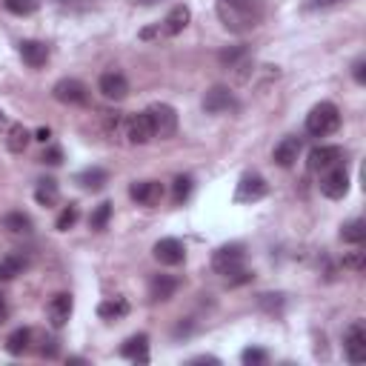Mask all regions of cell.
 Segmentation results:
<instances>
[{
  "label": "cell",
  "mask_w": 366,
  "mask_h": 366,
  "mask_svg": "<svg viewBox=\"0 0 366 366\" xmlns=\"http://www.w3.org/2000/svg\"><path fill=\"white\" fill-rule=\"evenodd\" d=\"M215 9L232 35H249L263 21L266 0H217Z\"/></svg>",
  "instance_id": "1"
},
{
  "label": "cell",
  "mask_w": 366,
  "mask_h": 366,
  "mask_svg": "<svg viewBox=\"0 0 366 366\" xmlns=\"http://www.w3.org/2000/svg\"><path fill=\"white\" fill-rule=\"evenodd\" d=\"M338 126H341V112H338V106L329 103V101L312 106V112L307 115V132H309L312 137H326V135L338 132Z\"/></svg>",
  "instance_id": "2"
},
{
  "label": "cell",
  "mask_w": 366,
  "mask_h": 366,
  "mask_svg": "<svg viewBox=\"0 0 366 366\" xmlns=\"http://www.w3.org/2000/svg\"><path fill=\"white\" fill-rule=\"evenodd\" d=\"M244 261H246V249H244L241 244H227V246H221V249L212 255V269H215L217 275L229 278V275H235L238 269H244Z\"/></svg>",
  "instance_id": "3"
},
{
  "label": "cell",
  "mask_w": 366,
  "mask_h": 366,
  "mask_svg": "<svg viewBox=\"0 0 366 366\" xmlns=\"http://www.w3.org/2000/svg\"><path fill=\"white\" fill-rule=\"evenodd\" d=\"M146 118L152 123V135L155 137H172L178 132V112L169 106V103H152L146 109Z\"/></svg>",
  "instance_id": "4"
},
{
  "label": "cell",
  "mask_w": 366,
  "mask_h": 366,
  "mask_svg": "<svg viewBox=\"0 0 366 366\" xmlns=\"http://www.w3.org/2000/svg\"><path fill=\"white\" fill-rule=\"evenodd\" d=\"M321 192H324L329 200H341V198L349 192V169H346L343 164H335V166L324 169Z\"/></svg>",
  "instance_id": "5"
},
{
  "label": "cell",
  "mask_w": 366,
  "mask_h": 366,
  "mask_svg": "<svg viewBox=\"0 0 366 366\" xmlns=\"http://www.w3.org/2000/svg\"><path fill=\"white\" fill-rule=\"evenodd\" d=\"M343 352L349 363H363L366 360V326L363 321L349 324L346 335H343Z\"/></svg>",
  "instance_id": "6"
},
{
  "label": "cell",
  "mask_w": 366,
  "mask_h": 366,
  "mask_svg": "<svg viewBox=\"0 0 366 366\" xmlns=\"http://www.w3.org/2000/svg\"><path fill=\"white\" fill-rule=\"evenodd\" d=\"M52 95H55L57 103H66V106H84L89 101V89L81 81H75V78L57 81L55 89H52Z\"/></svg>",
  "instance_id": "7"
},
{
  "label": "cell",
  "mask_w": 366,
  "mask_h": 366,
  "mask_svg": "<svg viewBox=\"0 0 366 366\" xmlns=\"http://www.w3.org/2000/svg\"><path fill=\"white\" fill-rule=\"evenodd\" d=\"M269 192V183L261 178V175H244L241 183H238V192H235V203H255L261 198H266Z\"/></svg>",
  "instance_id": "8"
},
{
  "label": "cell",
  "mask_w": 366,
  "mask_h": 366,
  "mask_svg": "<svg viewBox=\"0 0 366 366\" xmlns=\"http://www.w3.org/2000/svg\"><path fill=\"white\" fill-rule=\"evenodd\" d=\"M98 89H101V95L106 98V101H126V95H129V81L120 75V72H103L101 75V81H98Z\"/></svg>",
  "instance_id": "9"
},
{
  "label": "cell",
  "mask_w": 366,
  "mask_h": 366,
  "mask_svg": "<svg viewBox=\"0 0 366 366\" xmlns=\"http://www.w3.org/2000/svg\"><path fill=\"white\" fill-rule=\"evenodd\" d=\"M301 149H304V140H301V137H295V135H289V137H283V140L275 146L272 158H275V164H278V166L289 169V166H295V164H298Z\"/></svg>",
  "instance_id": "10"
},
{
  "label": "cell",
  "mask_w": 366,
  "mask_h": 366,
  "mask_svg": "<svg viewBox=\"0 0 366 366\" xmlns=\"http://www.w3.org/2000/svg\"><path fill=\"white\" fill-rule=\"evenodd\" d=\"M129 198L140 206H158L164 200V186L158 181H137L129 186Z\"/></svg>",
  "instance_id": "11"
},
{
  "label": "cell",
  "mask_w": 366,
  "mask_h": 366,
  "mask_svg": "<svg viewBox=\"0 0 366 366\" xmlns=\"http://www.w3.org/2000/svg\"><path fill=\"white\" fill-rule=\"evenodd\" d=\"M152 252L164 266H181L186 261V246L178 238H161Z\"/></svg>",
  "instance_id": "12"
},
{
  "label": "cell",
  "mask_w": 366,
  "mask_h": 366,
  "mask_svg": "<svg viewBox=\"0 0 366 366\" xmlns=\"http://www.w3.org/2000/svg\"><path fill=\"white\" fill-rule=\"evenodd\" d=\"M203 109H206L209 115L232 112V109H235V95H232V89H227V86H212V89L206 92V98H203Z\"/></svg>",
  "instance_id": "13"
},
{
  "label": "cell",
  "mask_w": 366,
  "mask_h": 366,
  "mask_svg": "<svg viewBox=\"0 0 366 366\" xmlns=\"http://www.w3.org/2000/svg\"><path fill=\"white\" fill-rule=\"evenodd\" d=\"M123 132H126L129 143H149L155 137L152 135V123H149V118H146V112L123 118Z\"/></svg>",
  "instance_id": "14"
},
{
  "label": "cell",
  "mask_w": 366,
  "mask_h": 366,
  "mask_svg": "<svg viewBox=\"0 0 366 366\" xmlns=\"http://www.w3.org/2000/svg\"><path fill=\"white\" fill-rule=\"evenodd\" d=\"M72 295L69 292H60V295H55L52 301H49V307H46V312H49V324L55 326V329H63L66 324H69V318H72Z\"/></svg>",
  "instance_id": "15"
},
{
  "label": "cell",
  "mask_w": 366,
  "mask_h": 366,
  "mask_svg": "<svg viewBox=\"0 0 366 366\" xmlns=\"http://www.w3.org/2000/svg\"><path fill=\"white\" fill-rule=\"evenodd\" d=\"M341 161H343L341 146H315V149L309 152V169L312 172H324V169H329Z\"/></svg>",
  "instance_id": "16"
},
{
  "label": "cell",
  "mask_w": 366,
  "mask_h": 366,
  "mask_svg": "<svg viewBox=\"0 0 366 366\" xmlns=\"http://www.w3.org/2000/svg\"><path fill=\"white\" fill-rule=\"evenodd\" d=\"M189 21H192V12H189V6L178 4V6H172V12L164 18V23H161V35H166V38H175V35H181V32L189 26Z\"/></svg>",
  "instance_id": "17"
},
{
  "label": "cell",
  "mask_w": 366,
  "mask_h": 366,
  "mask_svg": "<svg viewBox=\"0 0 366 366\" xmlns=\"http://www.w3.org/2000/svg\"><path fill=\"white\" fill-rule=\"evenodd\" d=\"M18 52H21L23 63L32 66V69L46 66V60H49V49H46V43H40V40H21Z\"/></svg>",
  "instance_id": "18"
},
{
  "label": "cell",
  "mask_w": 366,
  "mask_h": 366,
  "mask_svg": "<svg viewBox=\"0 0 366 366\" xmlns=\"http://www.w3.org/2000/svg\"><path fill=\"white\" fill-rule=\"evenodd\" d=\"M120 355L135 360V363H149V338H146L143 332L140 335H132L123 346H120Z\"/></svg>",
  "instance_id": "19"
},
{
  "label": "cell",
  "mask_w": 366,
  "mask_h": 366,
  "mask_svg": "<svg viewBox=\"0 0 366 366\" xmlns=\"http://www.w3.org/2000/svg\"><path fill=\"white\" fill-rule=\"evenodd\" d=\"M178 286H181L178 278H172V275H155L149 280V298L152 301H169L175 292H178Z\"/></svg>",
  "instance_id": "20"
},
{
  "label": "cell",
  "mask_w": 366,
  "mask_h": 366,
  "mask_svg": "<svg viewBox=\"0 0 366 366\" xmlns=\"http://www.w3.org/2000/svg\"><path fill=\"white\" fill-rule=\"evenodd\" d=\"M26 266H29L26 252H9L6 258H0V280H12V278L23 275Z\"/></svg>",
  "instance_id": "21"
},
{
  "label": "cell",
  "mask_w": 366,
  "mask_h": 366,
  "mask_svg": "<svg viewBox=\"0 0 366 366\" xmlns=\"http://www.w3.org/2000/svg\"><path fill=\"white\" fill-rule=\"evenodd\" d=\"M29 140H32V132H29L23 123H12V126L6 129V149H9V152L23 155L26 146H29Z\"/></svg>",
  "instance_id": "22"
},
{
  "label": "cell",
  "mask_w": 366,
  "mask_h": 366,
  "mask_svg": "<svg viewBox=\"0 0 366 366\" xmlns=\"http://www.w3.org/2000/svg\"><path fill=\"white\" fill-rule=\"evenodd\" d=\"M78 183H81L86 192H101V189L109 183V175H106V169H101V166H89V169H84V172L78 175Z\"/></svg>",
  "instance_id": "23"
},
{
  "label": "cell",
  "mask_w": 366,
  "mask_h": 366,
  "mask_svg": "<svg viewBox=\"0 0 366 366\" xmlns=\"http://www.w3.org/2000/svg\"><path fill=\"white\" fill-rule=\"evenodd\" d=\"M35 200H38L40 206H55V203L60 200V189H57V181H52V178H43V181H38V189H35Z\"/></svg>",
  "instance_id": "24"
},
{
  "label": "cell",
  "mask_w": 366,
  "mask_h": 366,
  "mask_svg": "<svg viewBox=\"0 0 366 366\" xmlns=\"http://www.w3.org/2000/svg\"><path fill=\"white\" fill-rule=\"evenodd\" d=\"M4 229H9L12 235H29L32 232V217L29 215H23V212H9V215H4Z\"/></svg>",
  "instance_id": "25"
},
{
  "label": "cell",
  "mask_w": 366,
  "mask_h": 366,
  "mask_svg": "<svg viewBox=\"0 0 366 366\" xmlns=\"http://www.w3.org/2000/svg\"><path fill=\"white\" fill-rule=\"evenodd\" d=\"M98 315H101L103 321L126 318V315H129V304H126V298H109V301H103V304L98 307Z\"/></svg>",
  "instance_id": "26"
},
{
  "label": "cell",
  "mask_w": 366,
  "mask_h": 366,
  "mask_svg": "<svg viewBox=\"0 0 366 366\" xmlns=\"http://www.w3.org/2000/svg\"><path fill=\"white\" fill-rule=\"evenodd\" d=\"M29 341H32V329L21 326V329H15V332L6 338V352H9V355H23V352L29 349Z\"/></svg>",
  "instance_id": "27"
},
{
  "label": "cell",
  "mask_w": 366,
  "mask_h": 366,
  "mask_svg": "<svg viewBox=\"0 0 366 366\" xmlns=\"http://www.w3.org/2000/svg\"><path fill=\"white\" fill-rule=\"evenodd\" d=\"M109 221H112V203H109V200H103V203H98V206H95V212L89 215V229L103 232V229L109 227Z\"/></svg>",
  "instance_id": "28"
},
{
  "label": "cell",
  "mask_w": 366,
  "mask_h": 366,
  "mask_svg": "<svg viewBox=\"0 0 366 366\" xmlns=\"http://www.w3.org/2000/svg\"><path fill=\"white\" fill-rule=\"evenodd\" d=\"M341 238H343V244H352V246H360L363 241H366V224L360 221H349L343 229H341Z\"/></svg>",
  "instance_id": "29"
},
{
  "label": "cell",
  "mask_w": 366,
  "mask_h": 366,
  "mask_svg": "<svg viewBox=\"0 0 366 366\" xmlns=\"http://www.w3.org/2000/svg\"><path fill=\"white\" fill-rule=\"evenodd\" d=\"M78 217H81V212H78V206L75 203H69L60 215H57V221H55V227H57V232H69L72 227L78 224Z\"/></svg>",
  "instance_id": "30"
},
{
  "label": "cell",
  "mask_w": 366,
  "mask_h": 366,
  "mask_svg": "<svg viewBox=\"0 0 366 366\" xmlns=\"http://www.w3.org/2000/svg\"><path fill=\"white\" fill-rule=\"evenodd\" d=\"M4 6H6L12 15L26 18V15H35V12H38V0H4Z\"/></svg>",
  "instance_id": "31"
},
{
  "label": "cell",
  "mask_w": 366,
  "mask_h": 366,
  "mask_svg": "<svg viewBox=\"0 0 366 366\" xmlns=\"http://www.w3.org/2000/svg\"><path fill=\"white\" fill-rule=\"evenodd\" d=\"M189 195H192V178H189V175H178V178H175V192H172L175 203L189 200Z\"/></svg>",
  "instance_id": "32"
},
{
  "label": "cell",
  "mask_w": 366,
  "mask_h": 366,
  "mask_svg": "<svg viewBox=\"0 0 366 366\" xmlns=\"http://www.w3.org/2000/svg\"><path fill=\"white\" fill-rule=\"evenodd\" d=\"M343 269L363 272V269H366V252H352V255H343Z\"/></svg>",
  "instance_id": "33"
},
{
  "label": "cell",
  "mask_w": 366,
  "mask_h": 366,
  "mask_svg": "<svg viewBox=\"0 0 366 366\" xmlns=\"http://www.w3.org/2000/svg\"><path fill=\"white\" fill-rule=\"evenodd\" d=\"M266 358H269V355H266L263 349H255V346L241 355V360H244L246 366H261V363H266Z\"/></svg>",
  "instance_id": "34"
},
{
  "label": "cell",
  "mask_w": 366,
  "mask_h": 366,
  "mask_svg": "<svg viewBox=\"0 0 366 366\" xmlns=\"http://www.w3.org/2000/svg\"><path fill=\"white\" fill-rule=\"evenodd\" d=\"M40 164H46V166H60V164H63V149H60V146H49V149L43 152V158H40Z\"/></svg>",
  "instance_id": "35"
},
{
  "label": "cell",
  "mask_w": 366,
  "mask_h": 366,
  "mask_svg": "<svg viewBox=\"0 0 366 366\" xmlns=\"http://www.w3.org/2000/svg\"><path fill=\"white\" fill-rule=\"evenodd\" d=\"M258 304H261L263 309H269V312H278V309L283 307V295H261Z\"/></svg>",
  "instance_id": "36"
},
{
  "label": "cell",
  "mask_w": 366,
  "mask_h": 366,
  "mask_svg": "<svg viewBox=\"0 0 366 366\" xmlns=\"http://www.w3.org/2000/svg\"><path fill=\"white\" fill-rule=\"evenodd\" d=\"M244 55H246V49H232V52H224V55H221V63L232 69V66H235V63H238Z\"/></svg>",
  "instance_id": "37"
},
{
  "label": "cell",
  "mask_w": 366,
  "mask_h": 366,
  "mask_svg": "<svg viewBox=\"0 0 366 366\" xmlns=\"http://www.w3.org/2000/svg\"><path fill=\"white\" fill-rule=\"evenodd\" d=\"M352 78H355L358 84H366V60H363V57L355 60V66H352Z\"/></svg>",
  "instance_id": "38"
},
{
  "label": "cell",
  "mask_w": 366,
  "mask_h": 366,
  "mask_svg": "<svg viewBox=\"0 0 366 366\" xmlns=\"http://www.w3.org/2000/svg\"><path fill=\"white\" fill-rule=\"evenodd\" d=\"M6 315H9V307H6V298H4V295H0V324H4V321H6Z\"/></svg>",
  "instance_id": "39"
},
{
  "label": "cell",
  "mask_w": 366,
  "mask_h": 366,
  "mask_svg": "<svg viewBox=\"0 0 366 366\" xmlns=\"http://www.w3.org/2000/svg\"><path fill=\"white\" fill-rule=\"evenodd\" d=\"M49 137H52V132H49V129H38V132H35V140H43V143H46Z\"/></svg>",
  "instance_id": "40"
},
{
  "label": "cell",
  "mask_w": 366,
  "mask_h": 366,
  "mask_svg": "<svg viewBox=\"0 0 366 366\" xmlns=\"http://www.w3.org/2000/svg\"><path fill=\"white\" fill-rule=\"evenodd\" d=\"M12 123H9V118H6V112L4 109H0V129H9Z\"/></svg>",
  "instance_id": "41"
}]
</instances>
